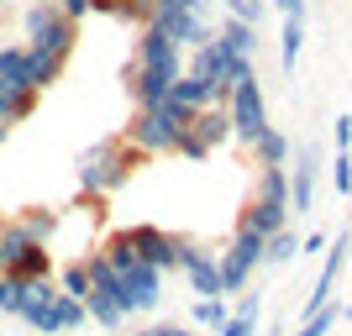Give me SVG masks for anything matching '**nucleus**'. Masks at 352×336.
Segmentation results:
<instances>
[{
  "mask_svg": "<svg viewBox=\"0 0 352 336\" xmlns=\"http://www.w3.org/2000/svg\"><path fill=\"white\" fill-rule=\"evenodd\" d=\"M184 126H190V111L174 100L163 105H137V116L126 121V132H121V142L132 147L137 158H153V153H174V142L184 137Z\"/></svg>",
  "mask_w": 352,
  "mask_h": 336,
  "instance_id": "obj_1",
  "label": "nucleus"
},
{
  "mask_svg": "<svg viewBox=\"0 0 352 336\" xmlns=\"http://www.w3.org/2000/svg\"><path fill=\"white\" fill-rule=\"evenodd\" d=\"M132 163H137L132 147L121 142V137H105V142H95V147H85V153H79L74 174H79V190H85L89 200H100V194L121 190V184L132 179Z\"/></svg>",
  "mask_w": 352,
  "mask_h": 336,
  "instance_id": "obj_2",
  "label": "nucleus"
},
{
  "mask_svg": "<svg viewBox=\"0 0 352 336\" xmlns=\"http://www.w3.org/2000/svg\"><path fill=\"white\" fill-rule=\"evenodd\" d=\"M74 37H79V21H69L58 5H27V47L32 53H47V58L69 63Z\"/></svg>",
  "mask_w": 352,
  "mask_h": 336,
  "instance_id": "obj_3",
  "label": "nucleus"
},
{
  "mask_svg": "<svg viewBox=\"0 0 352 336\" xmlns=\"http://www.w3.org/2000/svg\"><path fill=\"white\" fill-rule=\"evenodd\" d=\"M226 116H232V137H242L248 147L268 132V100H263L258 74H248V79H236V85L226 89Z\"/></svg>",
  "mask_w": 352,
  "mask_h": 336,
  "instance_id": "obj_4",
  "label": "nucleus"
},
{
  "mask_svg": "<svg viewBox=\"0 0 352 336\" xmlns=\"http://www.w3.org/2000/svg\"><path fill=\"white\" fill-rule=\"evenodd\" d=\"M263 263V236L258 232H248V226H236V236H232V247L226 252H216V268H221V289L226 294H242L252 284V268Z\"/></svg>",
  "mask_w": 352,
  "mask_h": 336,
  "instance_id": "obj_5",
  "label": "nucleus"
},
{
  "mask_svg": "<svg viewBox=\"0 0 352 336\" xmlns=\"http://www.w3.org/2000/svg\"><path fill=\"white\" fill-rule=\"evenodd\" d=\"M179 273L190 278V289L200 294V300H226V289H221V268H216V252H206L200 242H179Z\"/></svg>",
  "mask_w": 352,
  "mask_h": 336,
  "instance_id": "obj_6",
  "label": "nucleus"
},
{
  "mask_svg": "<svg viewBox=\"0 0 352 336\" xmlns=\"http://www.w3.org/2000/svg\"><path fill=\"white\" fill-rule=\"evenodd\" d=\"M121 236L132 242L137 263H153L158 273H174V263H179V242H184V236H168L163 226H126Z\"/></svg>",
  "mask_w": 352,
  "mask_h": 336,
  "instance_id": "obj_7",
  "label": "nucleus"
},
{
  "mask_svg": "<svg viewBox=\"0 0 352 336\" xmlns=\"http://www.w3.org/2000/svg\"><path fill=\"white\" fill-rule=\"evenodd\" d=\"M158 300H163V273L153 263H132L121 273V310H126V321L137 310H153Z\"/></svg>",
  "mask_w": 352,
  "mask_h": 336,
  "instance_id": "obj_8",
  "label": "nucleus"
},
{
  "mask_svg": "<svg viewBox=\"0 0 352 336\" xmlns=\"http://www.w3.org/2000/svg\"><path fill=\"white\" fill-rule=\"evenodd\" d=\"M190 74H200L206 85H216V105H226V89H232V53L216 43V32H210L200 47H190Z\"/></svg>",
  "mask_w": 352,
  "mask_h": 336,
  "instance_id": "obj_9",
  "label": "nucleus"
},
{
  "mask_svg": "<svg viewBox=\"0 0 352 336\" xmlns=\"http://www.w3.org/2000/svg\"><path fill=\"white\" fill-rule=\"evenodd\" d=\"M294 158V174H289V216H310V205H316V174H321V153L316 147H300L289 153Z\"/></svg>",
  "mask_w": 352,
  "mask_h": 336,
  "instance_id": "obj_10",
  "label": "nucleus"
},
{
  "mask_svg": "<svg viewBox=\"0 0 352 336\" xmlns=\"http://www.w3.org/2000/svg\"><path fill=\"white\" fill-rule=\"evenodd\" d=\"M184 69H153V63H126V89H132L137 105H163L168 100V85H174Z\"/></svg>",
  "mask_w": 352,
  "mask_h": 336,
  "instance_id": "obj_11",
  "label": "nucleus"
},
{
  "mask_svg": "<svg viewBox=\"0 0 352 336\" xmlns=\"http://www.w3.org/2000/svg\"><path fill=\"white\" fill-rule=\"evenodd\" d=\"M347 247H352V232H337V242H326L321 278H316V289H310V300H305V315H310V310H321V305H331V289H337V278H342V263H347Z\"/></svg>",
  "mask_w": 352,
  "mask_h": 336,
  "instance_id": "obj_12",
  "label": "nucleus"
},
{
  "mask_svg": "<svg viewBox=\"0 0 352 336\" xmlns=\"http://www.w3.org/2000/svg\"><path fill=\"white\" fill-rule=\"evenodd\" d=\"M132 63H153V69H184V47L168 43V32H158L153 21H147L142 32H137V58Z\"/></svg>",
  "mask_w": 352,
  "mask_h": 336,
  "instance_id": "obj_13",
  "label": "nucleus"
},
{
  "mask_svg": "<svg viewBox=\"0 0 352 336\" xmlns=\"http://www.w3.org/2000/svg\"><path fill=\"white\" fill-rule=\"evenodd\" d=\"M153 27L168 32V43H179L184 53H190V47H200V43L210 37L206 16H190V11H153Z\"/></svg>",
  "mask_w": 352,
  "mask_h": 336,
  "instance_id": "obj_14",
  "label": "nucleus"
},
{
  "mask_svg": "<svg viewBox=\"0 0 352 336\" xmlns=\"http://www.w3.org/2000/svg\"><path fill=\"white\" fill-rule=\"evenodd\" d=\"M184 132L206 147V153H216V147L232 142V116H226V105H206V111H195V116H190Z\"/></svg>",
  "mask_w": 352,
  "mask_h": 336,
  "instance_id": "obj_15",
  "label": "nucleus"
},
{
  "mask_svg": "<svg viewBox=\"0 0 352 336\" xmlns=\"http://www.w3.org/2000/svg\"><path fill=\"white\" fill-rule=\"evenodd\" d=\"M216 43L226 47L232 58H252V63H258V27H252V21H236V16H226V21L216 27Z\"/></svg>",
  "mask_w": 352,
  "mask_h": 336,
  "instance_id": "obj_16",
  "label": "nucleus"
},
{
  "mask_svg": "<svg viewBox=\"0 0 352 336\" xmlns=\"http://www.w3.org/2000/svg\"><path fill=\"white\" fill-rule=\"evenodd\" d=\"M168 100H174V105H184V111L195 116V111L216 105V85H206L200 74H190V69H184V74L174 79V85H168Z\"/></svg>",
  "mask_w": 352,
  "mask_h": 336,
  "instance_id": "obj_17",
  "label": "nucleus"
},
{
  "mask_svg": "<svg viewBox=\"0 0 352 336\" xmlns=\"http://www.w3.org/2000/svg\"><path fill=\"white\" fill-rule=\"evenodd\" d=\"M6 273L16 278V284H27V278H53V258H47V242H32V247H21L6 263Z\"/></svg>",
  "mask_w": 352,
  "mask_h": 336,
  "instance_id": "obj_18",
  "label": "nucleus"
},
{
  "mask_svg": "<svg viewBox=\"0 0 352 336\" xmlns=\"http://www.w3.org/2000/svg\"><path fill=\"white\" fill-rule=\"evenodd\" d=\"M289 153H294V142L279 132V126H268V132L252 142V163H258V168H284V163H289Z\"/></svg>",
  "mask_w": 352,
  "mask_h": 336,
  "instance_id": "obj_19",
  "label": "nucleus"
},
{
  "mask_svg": "<svg viewBox=\"0 0 352 336\" xmlns=\"http://www.w3.org/2000/svg\"><path fill=\"white\" fill-rule=\"evenodd\" d=\"M37 111V95L32 89H11L0 79V126H16V121H27Z\"/></svg>",
  "mask_w": 352,
  "mask_h": 336,
  "instance_id": "obj_20",
  "label": "nucleus"
},
{
  "mask_svg": "<svg viewBox=\"0 0 352 336\" xmlns=\"http://www.w3.org/2000/svg\"><path fill=\"white\" fill-rule=\"evenodd\" d=\"M0 79L11 89H32L27 85V43H0ZM37 95V89H32Z\"/></svg>",
  "mask_w": 352,
  "mask_h": 336,
  "instance_id": "obj_21",
  "label": "nucleus"
},
{
  "mask_svg": "<svg viewBox=\"0 0 352 336\" xmlns=\"http://www.w3.org/2000/svg\"><path fill=\"white\" fill-rule=\"evenodd\" d=\"M300 47H305V16H284V27H279V63H284V74H294Z\"/></svg>",
  "mask_w": 352,
  "mask_h": 336,
  "instance_id": "obj_22",
  "label": "nucleus"
},
{
  "mask_svg": "<svg viewBox=\"0 0 352 336\" xmlns=\"http://www.w3.org/2000/svg\"><path fill=\"white\" fill-rule=\"evenodd\" d=\"M16 226H21L32 242H47V236L58 232V210H47V205H32V210H21V216H16Z\"/></svg>",
  "mask_w": 352,
  "mask_h": 336,
  "instance_id": "obj_23",
  "label": "nucleus"
},
{
  "mask_svg": "<svg viewBox=\"0 0 352 336\" xmlns=\"http://www.w3.org/2000/svg\"><path fill=\"white\" fill-rule=\"evenodd\" d=\"M252 331H258V294H242L236 310H232V321L221 326L216 336H252Z\"/></svg>",
  "mask_w": 352,
  "mask_h": 336,
  "instance_id": "obj_24",
  "label": "nucleus"
},
{
  "mask_svg": "<svg viewBox=\"0 0 352 336\" xmlns=\"http://www.w3.org/2000/svg\"><path fill=\"white\" fill-rule=\"evenodd\" d=\"M300 258V236L289 226H279L274 236H263V263H294Z\"/></svg>",
  "mask_w": 352,
  "mask_h": 336,
  "instance_id": "obj_25",
  "label": "nucleus"
},
{
  "mask_svg": "<svg viewBox=\"0 0 352 336\" xmlns=\"http://www.w3.org/2000/svg\"><path fill=\"white\" fill-rule=\"evenodd\" d=\"M337 321H342V305H321V310H310V315H300L294 336H326V331H337Z\"/></svg>",
  "mask_w": 352,
  "mask_h": 336,
  "instance_id": "obj_26",
  "label": "nucleus"
},
{
  "mask_svg": "<svg viewBox=\"0 0 352 336\" xmlns=\"http://www.w3.org/2000/svg\"><path fill=\"white\" fill-rule=\"evenodd\" d=\"M226 321H232L226 300H195V326H210V331H221Z\"/></svg>",
  "mask_w": 352,
  "mask_h": 336,
  "instance_id": "obj_27",
  "label": "nucleus"
},
{
  "mask_svg": "<svg viewBox=\"0 0 352 336\" xmlns=\"http://www.w3.org/2000/svg\"><path fill=\"white\" fill-rule=\"evenodd\" d=\"M58 289L74 294V300H85V294H89V268H85V258H79V263H69V268L58 273Z\"/></svg>",
  "mask_w": 352,
  "mask_h": 336,
  "instance_id": "obj_28",
  "label": "nucleus"
},
{
  "mask_svg": "<svg viewBox=\"0 0 352 336\" xmlns=\"http://www.w3.org/2000/svg\"><path fill=\"white\" fill-rule=\"evenodd\" d=\"M100 252H105V263L116 268V273H126V268H132V263H137V252H132V242H126V236H121V232H116V236H111V242H105V247H100Z\"/></svg>",
  "mask_w": 352,
  "mask_h": 336,
  "instance_id": "obj_29",
  "label": "nucleus"
},
{
  "mask_svg": "<svg viewBox=\"0 0 352 336\" xmlns=\"http://www.w3.org/2000/svg\"><path fill=\"white\" fill-rule=\"evenodd\" d=\"M21 247H32V236L21 232L16 221H0V258L11 263V258H16V252H21Z\"/></svg>",
  "mask_w": 352,
  "mask_h": 336,
  "instance_id": "obj_30",
  "label": "nucleus"
},
{
  "mask_svg": "<svg viewBox=\"0 0 352 336\" xmlns=\"http://www.w3.org/2000/svg\"><path fill=\"white\" fill-rule=\"evenodd\" d=\"M221 5H226V16H236V21H252V27H258L268 0H221Z\"/></svg>",
  "mask_w": 352,
  "mask_h": 336,
  "instance_id": "obj_31",
  "label": "nucleus"
},
{
  "mask_svg": "<svg viewBox=\"0 0 352 336\" xmlns=\"http://www.w3.org/2000/svg\"><path fill=\"white\" fill-rule=\"evenodd\" d=\"M16 305H21V284L11 273H0V315H16Z\"/></svg>",
  "mask_w": 352,
  "mask_h": 336,
  "instance_id": "obj_32",
  "label": "nucleus"
},
{
  "mask_svg": "<svg viewBox=\"0 0 352 336\" xmlns=\"http://www.w3.org/2000/svg\"><path fill=\"white\" fill-rule=\"evenodd\" d=\"M331 179H337V194L347 200V194H352V153H337V163H331Z\"/></svg>",
  "mask_w": 352,
  "mask_h": 336,
  "instance_id": "obj_33",
  "label": "nucleus"
},
{
  "mask_svg": "<svg viewBox=\"0 0 352 336\" xmlns=\"http://www.w3.org/2000/svg\"><path fill=\"white\" fill-rule=\"evenodd\" d=\"M174 153H179V158H190V163H206V158H210V153H206V147H200V142H195L190 132H184V137H179V142H174Z\"/></svg>",
  "mask_w": 352,
  "mask_h": 336,
  "instance_id": "obj_34",
  "label": "nucleus"
},
{
  "mask_svg": "<svg viewBox=\"0 0 352 336\" xmlns=\"http://www.w3.org/2000/svg\"><path fill=\"white\" fill-rule=\"evenodd\" d=\"M89 5H95V0H58V11L69 16V21H85V16H89Z\"/></svg>",
  "mask_w": 352,
  "mask_h": 336,
  "instance_id": "obj_35",
  "label": "nucleus"
},
{
  "mask_svg": "<svg viewBox=\"0 0 352 336\" xmlns=\"http://www.w3.org/2000/svg\"><path fill=\"white\" fill-rule=\"evenodd\" d=\"M158 11H190V16H200V11H206V0H158Z\"/></svg>",
  "mask_w": 352,
  "mask_h": 336,
  "instance_id": "obj_36",
  "label": "nucleus"
},
{
  "mask_svg": "<svg viewBox=\"0 0 352 336\" xmlns=\"http://www.w3.org/2000/svg\"><path fill=\"white\" fill-rule=\"evenodd\" d=\"M337 153H352V116H337Z\"/></svg>",
  "mask_w": 352,
  "mask_h": 336,
  "instance_id": "obj_37",
  "label": "nucleus"
},
{
  "mask_svg": "<svg viewBox=\"0 0 352 336\" xmlns=\"http://www.w3.org/2000/svg\"><path fill=\"white\" fill-rule=\"evenodd\" d=\"M305 252H326V236H321V232L300 236V258H305Z\"/></svg>",
  "mask_w": 352,
  "mask_h": 336,
  "instance_id": "obj_38",
  "label": "nucleus"
},
{
  "mask_svg": "<svg viewBox=\"0 0 352 336\" xmlns=\"http://www.w3.org/2000/svg\"><path fill=\"white\" fill-rule=\"evenodd\" d=\"M279 11L284 16H305V0H279Z\"/></svg>",
  "mask_w": 352,
  "mask_h": 336,
  "instance_id": "obj_39",
  "label": "nucleus"
},
{
  "mask_svg": "<svg viewBox=\"0 0 352 336\" xmlns=\"http://www.w3.org/2000/svg\"><path fill=\"white\" fill-rule=\"evenodd\" d=\"M174 336H195V331H190V326H174Z\"/></svg>",
  "mask_w": 352,
  "mask_h": 336,
  "instance_id": "obj_40",
  "label": "nucleus"
},
{
  "mask_svg": "<svg viewBox=\"0 0 352 336\" xmlns=\"http://www.w3.org/2000/svg\"><path fill=\"white\" fill-rule=\"evenodd\" d=\"M342 321H352V305H342Z\"/></svg>",
  "mask_w": 352,
  "mask_h": 336,
  "instance_id": "obj_41",
  "label": "nucleus"
},
{
  "mask_svg": "<svg viewBox=\"0 0 352 336\" xmlns=\"http://www.w3.org/2000/svg\"><path fill=\"white\" fill-rule=\"evenodd\" d=\"M32 5H58V0H32Z\"/></svg>",
  "mask_w": 352,
  "mask_h": 336,
  "instance_id": "obj_42",
  "label": "nucleus"
},
{
  "mask_svg": "<svg viewBox=\"0 0 352 336\" xmlns=\"http://www.w3.org/2000/svg\"><path fill=\"white\" fill-rule=\"evenodd\" d=\"M6 132H11V126H0V142H6Z\"/></svg>",
  "mask_w": 352,
  "mask_h": 336,
  "instance_id": "obj_43",
  "label": "nucleus"
},
{
  "mask_svg": "<svg viewBox=\"0 0 352 336\" xmlns=\"http://www.w3.org/2000/svg\"><path fill=\"white\" fill-rule=\"evenodd\" d=\"M0 273H6V258H0Z\"/></svg>",
  "mask_w": 352,
  "mask_h": 336,
  "instance_id": "obj_44",
  "label": "nucleus"
},
{
  "mask_svg": "<svg viewBox=\"0 0 352 336\" xmlns=\"http://www.w3.org/2000/svg\"><path fill=\"white\" fill-rule=\"evenodd\" d=\"M0 5H11V0H0Z\"/></svg>",
  "mask_w": 352,
  "mask_h": 336,
  "instance_id": "obj_45",
  "label": "nucleus"
},
{
  "mask_svg": "<svg viewBox=\"0 0 352 336\" xmlns=\"http://www.w3.org/2000/svg\"><path fill=\"white\" fill-rule=\"evenodd\" d=\"M326 336H337V331H326Z\"/></svg>",
  "mask_w": 352,
  "mask_h": 336,
  "instance_id": "obj_46",
  "label": "nucleus"
},
{
  "mask_svg": "<svg viewBox=\"0 0 352 336\" xmlns=\"http://www.w3.org/2000/svg\"><path fill=\"white\" fill-rule=\"evenodd\" d=\"M274 5H279V0H274Z\"/></svg>",
  "mask_w": 352,
  "mask_h": 336,
  "instance_id": "obj_47",
  "label": "nucleus"
}]
</instances>
